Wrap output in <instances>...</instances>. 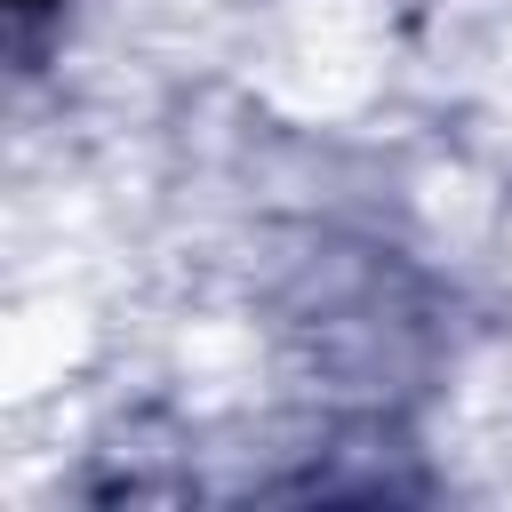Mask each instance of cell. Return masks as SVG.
<instances>
[{
	"label": "cell",
	"instance_id": "6da1fadb",
	"mask_svg": "<svg viewBox=\"0 0 512 512\" xmlns=\"http://www.w3.org/2000/svg\"><path fill=\"white\" fill-rule=\"evenodd\" d=\"M56 8H64V0H8V16H16V40L32 48V40L48 32V16H56Z\"/></svg>",
	"mask_w": 512,
	"mask_h": 512
}]
</instances>
